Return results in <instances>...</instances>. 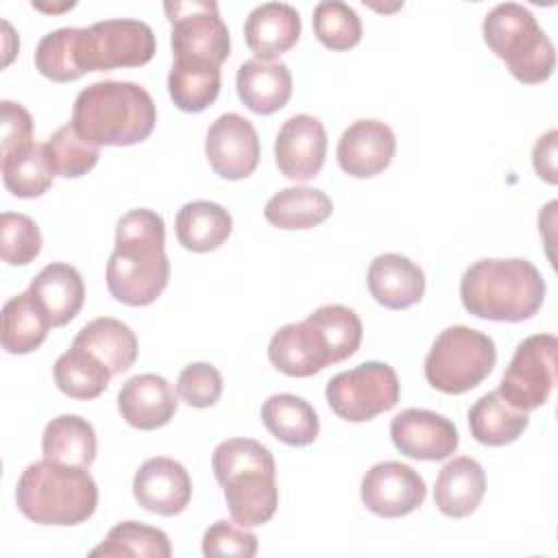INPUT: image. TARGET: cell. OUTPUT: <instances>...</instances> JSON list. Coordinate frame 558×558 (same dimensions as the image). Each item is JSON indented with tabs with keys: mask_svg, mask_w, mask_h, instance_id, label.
Here are the masks:
<instances>
[{
	"mask_svg": "<svg viewBox=\"0 0 558 558\" xmlns=\"http://www.w3.org/2000/svg\"><path fill=\"white\" fill-rule=\"evenodd\" d=\"M0 129H2V153L11 155L15 150H22L24 146L33 144V118L31 113L13 100L0 102Z\"/></svg>",
	"mask_w": 558,
	"mask_h": 558,
	"instance_id": "obj_43",
	"label": "cell"
},
{
	"mask_svg": "<svg viewBox=\"0 0 558 558\" xmlns=\"http://www.w3.org/2000/svg\"><path fill=\"white\" fill-rule=\"evenodd\" d=\"M301 331L310 355L320 371L351 357L360 349L364 333L360 316L340 303L316 307L305 320H301Z\"/></svg>",
	"mask_w": 558,
	"mask_h": 558,
	"instance_id": "obj_14",
	"label": "cell"
},
{
	"mask_svg": "<svg viewBox=\"0 0 558 558\" xmlns=\"http://www.w3.org/2000/svg\"><path fill=\"white\" fill-rule=\"evenodd\" d=\"M460 299L464 310L477 318L521 323L541 310L545 301V279L541 270L523 257H484L464 270Z\"/></svg>",
	"mask_w": 558,
	"mask_h": 558,
	"instance_id": "obj_3",
	"label": "cell"
},
{
	"mask_svg": "<svg viewBox=\"0 0 558 558\" xmlns=\"http://www.w3.org/2000/svg\"><path fill=\"white\" fill-rule=\"evenodd\" d=\"M312 26L318 41L329 50H349L362 39V22L353 7L340 0H325L314 7Z\"/></svg>",
	"mask_w": 558,
	"mask_h": 558,
	"instance_id": "obj_38",
	"label": "cell"
},
{
	"mask_svg": "<svg viewBox=\"0 0 558 558\" xmlns=\"http://www.w3.org/2000/svg\"><path fill=\"white\" fill-rule=\"evenodd\" d=\"M72 347L96 355L113 375L126 373L137 360V338L133 329L111 316H98L81 327Z\"/></svg>",
	"mask_w": 558,
	"mask_h": 558,
	"instance_id": "obj_25",
	"label": "cell"
},
{
	"mask_svg": "<svg viewBox=\"0 0 558 558\" xmlns=\"http://www.w3.org/2000/svg\"><path fill=\"white\" fill-rule=\"evenodd\" d=\"M486 493V473L482 464L469 456L449 460L434 486L436 508L451 519H464L477 510Z\"/></svg>",
	"mask_w": 558,
	"mask_h": 558,
	"instance_id": "obj_23",
	"label": "cell"
},
{
	"mask_svg": "<svg viewBox=\"0 0 558 558\" xmlns=\"http://www.w3.org/2000/svg\"><path fill=\"white\" fill-rule=\"evenodd\" d=\"M52 375L57 388L63 395L81 401L100 397L107 390L109 379L113 377L105 362L78 347H70V351L57 357Z\"/></svg>",
	"mask_w": 558,
	"mask_h": 558,
	"instance_id": "obj_33",
	"label": "cell"
},
{
	"mask_svg": "<svg viewBox=\"0 0 558 558\" xmlns=\"http://www.w3.org/2000/svg\"><path fill=\"white\" fill-rule=\"evenodd\" d=\"M235 87L240 100L259 116H270L286 107L292 96V74L283 61L248 59L238 68Z\"/></svg>",
	"mask_w": 558,
	"mask_h": 558,
	"instance_id": "obj_22",
	"label": "cell"
},
{
	"mask_svg": "<svg viewBox=\"0 0 558 558\" xmlns=\"http://www.w3.org/2000/svg\"><path fill=\"white\" fill-rule=\"evenodd\" d=\"M264 427L290 447H307L318 438L320 421L316 410L296 395H270L262 405Z\"/></svg>",
	"mask_w": 558,
	"mask_h": 558,
	"instance_id": "obj_28",
	"label": "cell"
},
{
	"mask_svg": "<svg viewBox=\"0 0 558 558\" xmlns=\"http://www.w3.org/2000/svg\"><path fill=\"white\" fill-rule=\"evenodd\" d=\"M392 445L414 460H445L460 442L451 418L423 408H405L390 421Z\"/></svg>",
	"mask_w": 558,
	"mask_h": 558,
	"instance_id": "obj_15",
	"label": "cell"
},
{
	"mask_svg": "<svg viewBox=\"0 0 558 558\" xmlns=\"http://www.w3.org/2000/svg\"><path fill=\"white\" fill-rule=\"evenodd\" d=\"M28 290L46 310L52 327H63L74 320L85 303V283L81 272L63 262L46 264L33 277Z\"/></svg>",
	"mask_w": 558,
	"mask_h": 558,
	"instance_id": "obj_24",
	"label": "cell"
},
{
	"mask_svg": "<svg viewBox=\"0 0 558 558\" xmlns=\"http://www.w3.org/2000/svg\"><path fill=\"white\" fill-rule=\"evenodd\" d=\"M205 155L218 177L229 181L246 179L259 161V137L255 126L233 111L218 116L207 129Z\"/></svg>",
	"mask_w": 558,
	"mask_h": 558,
	"instance_id": "obj_13",
	"label": "cell"
},
{
	"mask_svg": "<svg viewBox=\"0 0 558 558\" xmlns=\"http://www.w3.org/2000/svg\"><path fill=\"white\" fill-rule=\"evenodd\" d=\"M2 181L17 198H35L48 192L54 179L46 144H28L22 150L0 157Z\"/></svg>",
	"mask_w": 558,
	"mask_h": 558,
	"instance_id": "obj_34",
	"label": "cell"
},
{
	"mask_svg": "<svg viewBox=\"0 0 558 558\" xmlns=\"http://www.w3.org/2000/svg\"><path fill=\"white\" fill-rule=\"evenodd\" d=\"M333 211L331 198L318 187H286L272 194L264 207V218L286 231L312 229L325 222Z\"/></svg>",
	"mask_w": 558,
	"mask_h": 558,
	"instance_id": "obj_30",
	"label": "cell"
},
{
	"mask_svg": "<svg viewBox=\"0 0 558 558\" xmlns=\"http://www.w3.org/2000/svg\"><path fill=\"white\" fill-rule=\"evenodd\" d=\"M155 33L142 20L118 17L78 28L76 63L83 74L94 70L137 68L155 57Z\"/></svg>",
	"mask_w": 558,
	"mask_h": 558,
	"instance_id": "obj_8",
	"label": "cell"
},
{
	"mask_svg": "<svg viewBox=\"0 0 558 558\" xmlns=\"http://www.w3.org/2000/svg\"><path fill=\"white\" fill-rule=\"evenodd\" d=\"M96 432L89 421L78 414H61L52 418L41 434L44 458L89 469L96 460Z\"/></svg>",
	"mask_w": 558,
	"mask_h": 558,
	"instance_id": "obj_31",
	"label": "cell"
},
{
	"mask_svg": "<svg viewBox=\"0 0 558 558\" xmlns=\"http://www.w3.org/2000/svg\"><path fill=\"white\" fill-rule=\"evenodd\" d=\"M52 323L31 290L11 296L2 305V349L11 355H26L41 347Z\"/></svg>",
	"mask_w": 558,
	"mask_h": 558,
	"instance_id": "obj_26",
	"label": "cell"
},
{
	"mask_svg": "<svg viewBox=\"0 0 558 558\" xmlns=\"http://www.w3.org/2000/svg\"><path fill=\"white\" fill-rule=\"evenodd\" d=\"M556 137H558L556 129L547 131L543 137L536 140L534 150H532V163H534L536 174L551 185L558 181V177H556Z\"/></svg>",
	"mask_w": 558,
	"mask_h": 558,
	"instance_id": "obj_44",
	"label": "cell"
},
{
	"mask_svg": "<svg viewBox=\"0 0 558 558\" xmlns=\"http://www.w3.org/2000/svg\"><path fill=\"white\" fill-rule=\"evenodd\" d=\"M0 253L11 266H26L41 253V231L26 214L2 211L0 216Z\"/></svg>",
	"mask_w": 558,
	"mask_h": 558,
	"instance_id": "obj_39",
	"label": "cell"
},
{
	"mask_svg": "<svg viewBox=\"0 0 558 558\" xmlns=\"http://www.w3.org/2000/svg\"><path fill=\"white\" fill-rule=\"evenodd\" d=\"M397 150L395 131L375 118H362L351 122L336 148L342 172L355 179H368L384 172Z\"/></svg>",
	"mask_w": 558,
	"mask_h": 558,
	"instance_id": "obj_17",
	"label": "cell"
},
{
	"mask_svg": "<svg viewBox=\"0 0 558 558\" xmlns=\"http://www.w3.org/2000/svg\"><path fill=\"white\" fill-rule=\"evenodd\" d=\"M179 401L172 384L157 373H140L129 377L118 392V410L135 429H157L170 423Z\"/></svg>",
	"mask_w": 558,
	"mask_h": 558,
	"instance_id": "obj_19",
	"label": "cell"
},
{
	"mask_svg": "<svg viewBox=\"0 0 558 558\" xmlns=\"http://www.w3.org/2000/svg\"><path fill=\"white\" fill-rule=\"evenodd\" d=\"M270 364L290 377H310L320 373L314 364L299 323H288L275 331L268 344Z\"/></svg>",
	"mask_w": 558,
	"mask_h": 558,
	"instance_id": "obj_40",
	"label": "cell"
},
{
	"mask_svg": "<svg viewBox=\"0 0 558 558\" xmlns=\"http://www.w3.org/2000/svg\"><path fill=\"white\" fill-rule=\"evenodd\" d=\"M397 371L386 362H362L327 381L325 399L336 416L349 423H366L388 412L399 401Z\"/></svg>",
	"mask_w": 558,
	"mask_h": 558,
	"instance_id": "obj_9",
	"label": "cell"
},
{
	"mask_svg": "<svg viewBox=\"0 0 558 558\" xmlns=\"http://www.w3.org/2000/svg\"><path fill=\"white\" fill-rule=\"evenodd\" d=\"M231 214L214 201L185 203L174 218L177 240L192 253H209L227 242L231 235Z\"/></svg>",
	"mask_w": 558,
	"mask_h": 558,
	"instance_id": "obj_27",
	"label": "cell"
},
{
	"mask_svg": "<svg viewBox=\"0 0 558 558\" xmlns=\"http://www.w3.org/2000/svg\"><path fill=\"white\" fill-rule=\"evenodd\" d=\"M46 153L50 157L54 177L65 179H78L87 174L100 157V148L83 140L72 126V122L63 124L48 137Z\"/></svg>",
	"mask_w": 558,
	"mask_h": 558,
	"instance_id": "obj_37",
	"label": "cell"
},
{
	"mask_svg": "<svg viewBox=\"0 0 558 558\" xmlns=\"http://www.w3.org/2000/svg\"><path fill=\"white\" fill-rule=\"evenodd\" d=\"M163 11L172 24L170 46L174 59L203 61L218 68L229 59V28L214 0L163 2Z\"/></svg>",
	"mask_w": 558,
	"mask_h": 558,
	"instance_id": "obj_10",
	"label": "cell"
},
{
	"mask_svg": "<svg viewBox=\"0 0 558 558\" xmlns=\"http://www.w3.org/2000/svg\"><path fill=\"white\" fill-rule=\"evenodd\" d=\"M177 392L192 408H211L222 395V375L214 364L192 362L179 373Z\"/></svg>",
	"mask_w": 558,
	"mask_h": 558,
	"instance_id": "obj_41",
	"label": "cell"
},
{
	"mask_svg": "<svg viewBox=\"0 0 558 558\" xmlns=\"http://www.w3.org/2000/svg\"><path fill=\"white\" fill-rule=\"evenodd\" d=\"M364 506L384 519H399L418 510L427 497L425 480L410 464L384 460L373 464L360 486Z\"/></svg>",
	"mask_w": 558,
	"mask_h": 558,
	"instance_id": "obj_12",
	"label": "cell"
},
{
	"mask_svg": "<svg viewBox=\"0 0 558 558\" xmlns=\"http://www.w3.org/2000/svg\"><path fill=\"white\" fill-rule=\"evenodd\" d=\"M371 296L388 310H408L425 294V275L416 262L399 253L377 255L366 272Z\"/></svg>",
	"mask_w": 558,
	"mask_h": 558,
	"instance_id": "obj_20",
	"label": "cell"
},
{
	"mask_svg": "<svg viewBox=\"0 0 558 558\" xmlns=\"http://www.w3.org/2000/svg\"><path fill=\"white\" fill-rule=\"evenodd\" d=\"M89 556H148V558H170L172 547L170 538L163 530L140 523V521H122L109 530L98 547L89 551Z\"/></svg>",
	"mask_w": 558,
	"mask_h": 558,
	"instance_id": "obj_35",
	"label": "cell"
},
{
	"mask_svg": "<svg viewBox=\"0 0 558 558\" xmlns=\"http://www.w3.org/2000/svg\"><path fill=\"white\" fill-rule=\"evenodd\" d=\"M205 556H240L251 558L257 554V536L235 521L220 519L211 523L203 534Z\"/></svg>",
	"mask_w": 558,
	"mask_h": 558,
	"instance_id": "obj_42",
	"label": "cell"
},
{
	"mask_svg": "<svg viewBox=\"0 0 558 558\" xmlns=\"http://www.w3.org/2000/svg\"><path fill=\"white\" fill-rule=\"evenodd\" d=\"M301 37V15L288 2H264L244 20L246 46L262 61L288 52Z\"/></svg>",
	"mask_w": 558,
	"mask_h": 558,
	"instance_id": "obj_21",
	"label": "cell"
},
{
	"mask_svg": "<svg viewBox=\"0 0 558 558\" xmlns=\"http://www.w3.org/2000/svg\"><path fill=\"white\" fill-rule=\"evenodd\" d=\"M111 296L131 307L157 301L170 279L166 255V225L155 209L137 207L116 225V248L107 262Z\"/></svg>",
	"mask_w": 558,
	"mask_h": 558,
	"instance_id": "obj_1",
	"label": "cell"
},
{
	"mask_svg": "<svg viewBox=\"0 0 558 558\" xmlns=\"http://www.w3.org/2000/svg\"><path fill=\"white\" fill-rule=\"evenodd\" d=\"M135 501L155 514L174 517L192 499V480L185 466L172 458H148L133 477Z\"/></svg>",
	"mask_w": 558,
	"mask_h": 558,
	"instance_id": "obj_18",
	"label": "cell"
},
{
	"mask_svg": "<svg viewBox=\"0 0 558 558\" xmlns=\"http://www.w3.org/2000/svg\"><path fill=\"white\" fill-rule=\"evenodd\" d=\"M556 336H527L517 344L497 392L512 408L523 412L545 405L556 384Z\"/></svg>",
	"mask_w": 558,
	"mask_h": 558,
	"instance_id": "obj_11",
	"label": "cell"
},
{
	"mask_svg": "<svg viewBox=\"0 0 558 558\" xmlns=\"http://www.w3.org/2000/svg\"><path fill=\"white\" fill-rule=\"evenodd\" d=\"M78 28L63 26L44 35L35 48V68L54 83H70L83 76L76 63Z\"/></svg>",
	"mask_w": 558,
	"mask_h": 558,
	"instance_id": "obj_36",
	"label": "cell"
},
{
	"mask_svg": "<svg viewBox=\"0 0 558 558\" xmlns=\"http://www.w3.org/2000/svg\"><path fill=\"white\" fill-rule=\"evenodd\" d=\"M486 46L506 63L510 74L525 83L547 81L556 68V48L532 11L519 2L493 7L482 24Z\"/></svg>",
	"mask_w": 558,
	"mask_h": 558,
	"instance_id": "obj_6",
	"label": "cell"
},
{
	"mask_svg": "<svg viewBox=\"0 0 558 558\" xmlns=\"http://www.w3.org/2000/svg\"><path fill=\"white\" fill-rule=\"evenodd\" d=\"M211 469L238 525L255 527L272 519L279 488L268 447L253 438H227L214 449Z\"/></svg>",
	"mask_w": 558,
	"mask_h": 558,
	"instance_id": "obj_4",
	"label": "cell"
},
{
	"mask_svg": "<svg viewBox=\"0 0 558 558\" xmlns=\"http://www.w3.org/2000/svg\"><path fill=\"white\" fill-rule=\"evenodd\" d=\"M15 504L39 525H78L96 512L98 486L87 469L44 458L22 471Z\"/></svg>",
	"mask_w": 558,
	"mask_h": 558,
	"instance_id": "obj_5",
	"label": "cell"
},
{
	"mask_svg": "<svg viewBox=\"0 0 558 558\" xmlns=\"http://www.w3.org/2000/svg\"><path fill=\"white\" fill-rule=\"evenodd\" d=\"M220 68L203 61L174 59L168 72V92L172 102L187 113L205 111L220 94Z\"/></svg>",
	"mask_w": 558,
	"mask_h": 558,
	"instance_id": "obj_32",
	"label": "cell"
},
{
	"mask_svg": "<svg viewBox=\"0 0 558 558\" xmlns=\"http://www.w3.org/2000/svg\"><path fill=\"white\" fill-rule=\"evenodd\" d=\"M497 349L488 333L466 325L442 329L425 357V379L445 395H462L480 386L495 368Z\"/></svg>",
	"mask_w": 558,
	"mask_h": 558,
	"instance_id": "obj_7",
	"label": "cell"
},
{
	"mask_svg": "<svg viewBox=\"0 0 558 558\" xmlns=\"http://www.w3.org/2000/svg\"><path fill=\"white\" fill-rule=\"evenodd\" d=\"M327 155V133L318 118L296 113L288 118L275 140V161L283 177L292 181L314 179Z\"/></svg>",
	"mask_w": 558,
	"mask_h": 558,
	"instance_id": "obj_16",
	"label": "cell"
},
{
	"mask_svg": "<svg viewBox=\"0 0 558 558\" xmlns=\"http://www.w3.org/2000/svg\"><path fill=\"white\" fill-rule=\"evenodd\" d=\"M157 122L153 96L131 81H96L78 92L72 126L94 146H133L144 142Z\"/></svg>",
	"mask_w": 558,
	"mask_h": 558,
	"instance_id": "obj_2",
	"label": "cell"
},
{
	"mask_svg": "<svg viewBox=\"0 0 558 558\" xmlns=\"http://www.w3.org/2000/svg\"><path fill=\"white\" fill-rule=\"evenodd\" d=\"M530 425L523 410L512 408L497 390L482 395L469 410L471 436L486 447H504L514 442Z\"/></svg>",
	"mask_w": 558,
	"mask_h": 558,
	"instance_id": "obj_29",
	"label": "cell"
}]
</instances>
